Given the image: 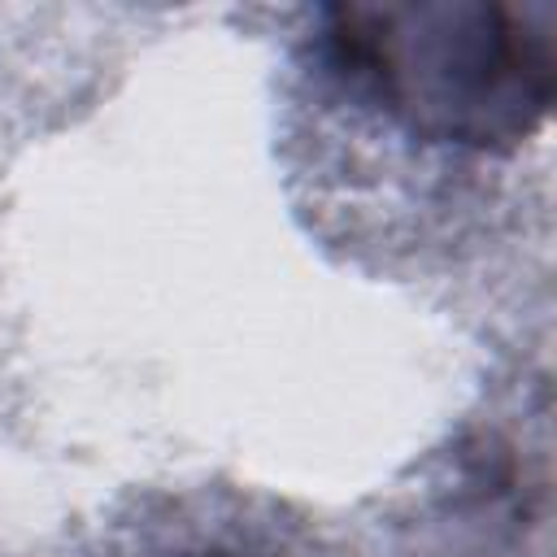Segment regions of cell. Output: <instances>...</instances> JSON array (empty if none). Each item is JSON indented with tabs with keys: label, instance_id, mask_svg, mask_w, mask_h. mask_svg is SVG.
<instances>
[{
	"label": "cell",
	"instance_id": "6da1fadb",
	"mask_svg": "<svg viewBox=\"0 0 557 557\" xmlns=\"http://www.w3.org/2000/svg\"><path fill=\"white\" fill-rule=\"evenodd\" d=\"M331 74L426 144L505 152L557 91V9L487 0L335 4L318 35Z\"/></svg>",
	"mask_w": 557,
	"mask_h": 557
}]
</instances>
